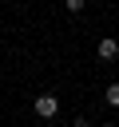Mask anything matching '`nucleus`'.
Returning <instances> with one entry per match:
<instances>
[{
  "mask_svg": "<svg viewBox=\"0 0 119 127\" xmlns=\"http://www.w3.org/2000/svg\"><path fill=\"white\" fill-rule=\"evenodd\" d=\"M32 111H36L40 119H56V115H60V99H56L52 91H44V95L32 99Z\"/></svg>",
  "mask_w": 119,
  "mask_h": 127,
  "instance_id": "obj_1",
  "label": "nucleus"
},
{
  "mask_svg": "<svg viewBox=\"0 0 119 127\" xmlns=\"http://www.w3.org/2000/svg\"><path fill=\"white\" fill-rule=\"evenodd\" d=\"M83 4H87V0H63V8H67V12H83Z\"/></svg>",
  "mask_w": 119,
  "mask_h": 127,
  "instance_id": "obj_4",
  "label": "nucleus"
},
{
  "mask_svg": "<svg viewBox=\"0 0 119 127\" xmlns=\"http://www.w3.org/2000/svg\"><path fill=\"white\" fill-rule=\"evenodd\" d=\"M95 56H99L103 64H111V60H119V40H115V36H103V40L95 44Z\"/></svg>",
  "mask_w": 119,
  "mask_h": 127,
  "instance_id": "obj_2",
  "label": "nucleus"
},
{
  "mask_svg": "<svg viewBox=\"0 0 119 127\" xmlns=\"http://www.w3.org/2000/svg\"><path fill=\"white\" fill-rule=\"evenodd\" d=\"M103 99H107L111 107H119V83H107V91H103Z\"/></svg>",
  "mask_w": 119,
  "mask_h": 127,
  "instance_id": "obj_3",
  "label": "nucleus"
},
{
  "mask_svg": "<svg viewBox=\"0 0 119 127\" xmlns=\"http://www.w3.org/2000/svg\"><path fill=\"white\" fill-rule=\"evenodd\" d=\"M99 127H115V123H99Z\"/></svg>",
  "mask_w": 119,
  "mask_h": 127,
  "instance_id": "obj_5",
  "label": "nucleus"
}]
</instances>
